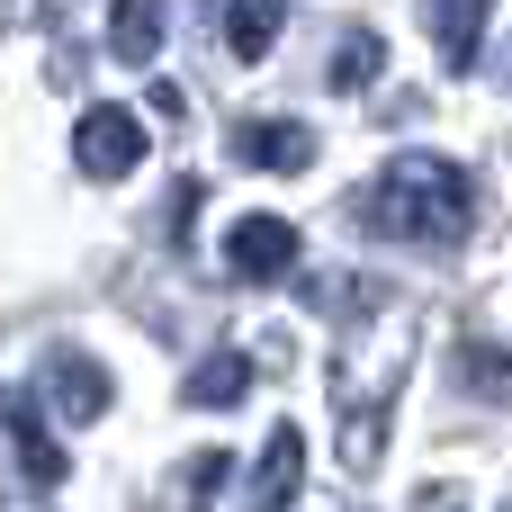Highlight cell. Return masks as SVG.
Wrapping results in <instances>:
<instances>
[{"label":"cell","mask_w":512,"mask_h":512,"mask_svg":"<svg viewBox=\"0 0 512 512\" xmlns=\"http://www.w3.org/2000/svg\"><path fill=\"white\" fill-rule=\"evenodd\" d=\"M297 225L288 216H243L234 234H225V270H234V288H270V279H288L297 270Z\"/></svg>","instance_id":"obj_2"},{"label":"cell","mask_w":512,"mask_h":512,"mask_svg":"<svg viewBox=\"0 0 512 512\" xmlns=\"http://www.w3.org/2000/svg\"><path fill=\"white\" fill-rule=\"evenodd\" d=\"M369 72H387V36L351 27V36L333 45V90H369Z\"/></svg>","instance_id":"obj_12"},{"label":"cell","mask_w":512,"mask_h":512,"mask_svg":"<svg viewBox=\"0 0 512 512\" xmlns=\"http://www.w3.org/2000/svg\"><path fill=\"white\" fill-rule=\"evenodd\" d=\"M351 216L378 234V243H459L468 234V171L450 153H396L360 198Z\"/></svg>","instance_id":"obj_1"},{"label":"cell","mask_w":512,"mask_h":512,"mask_svg":"<svg viewBox=\"0 0 512 512\" xmlns=\"http://www.w3.org/2000/svg\"><path fill=\"white\" fill-rule=\"evenodd\" d=\"M189 216H198V180H171V207H162V243H189Z\"/></svg>","instance_id":"obj_15"},{"label":"cell","mask_w":512,"mask_h":512,"mask_svg":"<svg viewBox=\"0 0 512 512\" xmlns=\"http://www.w3.org/2000/svg\"><path fill=\"white\" fill-rule=\"evenodd\" d=\"M0 450L27 468V486H63V450L45 441V414H36V396H18V387H0Z\"/></svg>","instance_id":"obj_4"},{"label":"cell","mask_w":512,"mask_h":512,"mask_svg":"<svg viewBox=\"0 0 512 512\" xmlns=\"http://www.w3.org/2000/svg\"><path fill=\"white\" fill-rule=\"evenodd\" d=\"M297 486H306V432L279 423L270 450H261V468H252V486H243V512H288V504H297Z\"/></svg>","instance_id":"obj_7"},{"label":"cell","mask_w":512,"mask_h":512,"mask_svg":"<svg viewBox=\"0 0 512 512\" xmlns=\"http://www.w3.org/2000/svg\"><path fill=\"white\" fill-rule=\"evenodd\" d=\"M225 477H234V459H225V450H198V459H189V468L171 477V495H180L171 512H207V504H216V486H225Z\"/></svg>","instance_id":"obj_13"},{"label":"cell","mask_w":512,"mask_h":512,"mask_svg":"<svg viewBox=\"0 0 512 512\" xmlns=\"http://www.w3.org/2000/svg\"><path fill=\"white\" fill-rule=\"evenodd\" d=\"M162 36H171V0H117V18H108L117 63H153V54H162Z\"/></svg>","instance_id":"obj_10"},{"label":"cell","mask_w":512,"mask_h":512,"mask_svg":"<svg viewBox=\"0 0 512 512\" xmlns=\"http://www.w3.org/2000/svg\"><path fill=\"white\" fill-rule=\"evenodd\" d=\"M486 9H495V0H423V27H432V45L450 54V72H477V36H486Z\"/></svg>","instance_id":"obj_8"},{"label":"cell","mask_w":512,"mask_h":512,"mask_svg":"<svg viewBox=\"0 0 512 512\" xmlns=\"http://www.w3.org/2000/svg\"><path fill=\"white\" fill-rule=\"evenodd\" d=\"M72 162H81L90 180H126V171L144 162V117H135V108H90V117L72 126Z\"/></svg>","instance_id":"obj_3"},{"label":"cell","mask_w":512,"mask_h":512,"mask_svg":"<svg viewBox=\"0 0 512 512\" xmlns=\"http://www.w3.org/2000/svg\"><path fill=\"white\" fill-rule=\"evenodd\" d=\"M423 512H459V495H450V504H441V486H423Z\"/></svg>","instance_id":"obj_17"},{"label":"cell","mask_w":512,"mask_h":512,"mask_svg":"<svg viewBox=\"0 0 512 512\" xmlns=\"http://www.w3.org/2000/svg\"><path fill=\"white\" fill-rule=\"evenodd\" d=\"M180 396H189V405H243V396H252V360H243V351H216V360L189 369Z\"/></svg>","instance_id":"obj_11"},{"label":"cell","mask_w":512,"mask_h":512,"mask_svg":"<svg viewBox=\"0 0 512 512\" xmlns=\"http://www.w3.org/2000/svg\"><path fill=\"white\" fill-rule=\"evenodd\" d=\"M225 144H234V162H252V171H306V162H315V135H306L297 117H243V126H225Z\"/></svg>","instance_id":"obj_5"},{"label":"cell","mask_w":512,"mask_h":512,"mask_svg":"<svg viewBox=\"0 0 512 512\" xmlns=\"http://www.w3.org/2000/svg\"><path fill=\"white\" fill-rule=\"evenodd\" d=\"M468 369H477V387H486V396L504 387V360H495V342H477V360H468Z\"/></svg>","instance_id":"obj_16"},{"label":"cell","mask_w":512,"mask_h":512,"mask_svg":"<svg viewBox=\"0 0 512 512\" xmlns=\"http://www.w3.org/2000/svg\"><path fill=\"white\" fill-rule=\"evenodd\" d=\"M216 36H225L234 63H261V54L279 45V0H225V9H216Z\"/></svg>","instance_id":"obj_9"},{"label":"cell","mask_w":512,"mask_h":512,"mask_svg":"<svg viewBox=\"0 0 512 512\" xmlns=\"http://www.w3.org/2000/svg\"><path fill=\"white\" fill-rule=\"evenodd\" d=\"M315 306H333V315H360V306H387V288H351V270H324V279H297Z\"/></svg>","instance_id":"obj_14"},{"label":"cell","mask_w":512,"mask_h":512,"mask_svg":"<svg viewBox=\"0 0 512 512\" xmlns=\"http://www.w3.org/2000/svg\"><path fill=\"white\" fill-rule=\"evenodd\" d=\"M45 396H54L63 423H99V414L117 405V378H108L99 360H81V351H54V360H45Z\"/></svg>","instance_id":"obj_6"}]
</instances>
